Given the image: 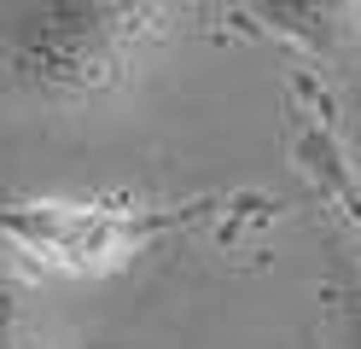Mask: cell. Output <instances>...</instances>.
I'll use <instances>...</instances> for the list:
<instances>
[{"label":"cell","instance_id":"3","mask_svg":"<svg viewBox=\"0 0 361 349\" xmlns=\"http://www.w3.org/2000/svg\"><path fill=\"white\" fill-rule=\"evenodd\" d=\"M245 18L309 59H344L361 41V6L350 0H262V6H245Z\"/></svg>","mask_w":361,"mask_h":349},{"label":"cell","instance_id":"4","mask_svg":"<svg viewBox=\"0 0 361 349\" xmlns=\"http://www.w3.org/2000/svg\"><path fill=\"white\" fill-rule=\"evenodd\" d=\"M321 338L326 349H361V274H338L321 286Z\"/></svg>","mask_w":361,"mask_h":349},{"label":"cell","instance_id":"6","mask_svg":"<svg viewBox=\"0 0 361 349\" xmlns=\"http://www.w3.org/2000/svg\"><path fill=\"white\" fill-rule=\"evenodd\" d=\"M0 349H35V309L18 274L0 268Z\"/></svg>","mask_w":361,"mask_h":349},{"label":"cell","instance_id":"2","mask_svg":"<svg viewBox=\"0 0 361 349\" xmlns=\"http://www.w3.org/2000/svg\"><path fill=\"white\" fill-rule=\"evenodd\" d=\"M204 204L134 198H0V239L59 279H105L187 227Z\"/></svg>","mask_w":361,"mask_h":349},{"label":"cell","instance_id":"1","mask_svg":"<svg viewBox=\"0 0 361 349\" xmlns=\"http://www.w3.org/2000/svg\"><path fill=\"white\" fill-rule=\"evenodd\" d=\"M175 30V6L146 0H35L0 6V70L35 105L82 111L134 82Z\"/></svg>","mask_w":361,"mask_h":349},{"label":"cell","instance_id":"5","mask_svg":"<svg viewBox=\"0 0 361 349\" xmlns=\"http://www.w3.org/2000/svg\"><path fill=\"white\" fill-rule=\"evenodd\" d=\"M298 152H303L309 169L332 186V198L344 204V216H350V221H355V233H361V180L350 175V163L338 157V146H332L326 134H303V146H298Z\"/></svg>","mask_w":361,"mask_h":349}]
</instances>
